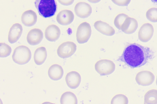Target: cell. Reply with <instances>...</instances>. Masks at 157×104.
<instances>
[{"label": "cell", "mask_w": 157, "mask_h": 104, "mask_svg": "<svg viewBox=\"0 0 157 104\" xmlns=\"http://www.w3.org/2000/svg\"><path fill=\"white\" fill-rule=\"evenodd\" d=\"M154 52L148 47L136 43L124 48L120 59L131 68L142 66L154 57Z\"/></svg>", "instance_id": "1"}, {"label": "cell", "mask_w": 157, "mask_h": 104, "mask_svg": "<svg viewBox=\"0 0 157 104\" xmlns=\"http://www.w3.org/2000/svg\"><path fill=\"white\" fill-rule=\"evenodd\" d=\"M34 4L39 14L45 18L53 16L56 10L55 0H36Z\"/></svg>", "instance_id": "2"}, {"label": "cell", "mask_w": 157, "mask_h": 104, "mask_svg": "<svg viewBox=\"0 0 157 104\" xmlns=\"http://www.w3.org/2000/svg\"><path fill=\"white\" fill-rule=\"evenodd\" d=\"M31 57L30 49L25 46L20 45L14 49L12 59L15 63L21 65L27 63L30 59Z\"/></svg>", "instance_id": "3"}, {"label": "cell", "mask_w": 157, "mask_h": 104, "mask_svg": "<svg viewBox=\"0 0 157 104\" xmlns=\"http://www.w3.org/2000/svg\"><path fill=\"white\" fill-rule=\"evenodd\" d=\"M96 72L101 75H107L112 73L115 70V65L112 61L103 59L98 61L94 66Z\"/></svg>", "instance_id": "4"}, {"label": "cell", "mask_w": 157, "mask_h": 104, "mask_svg": "<svg viewBox=\"0 0 157 104\" xmlns=\"http://www.w3.org/2000/svg\"><path fill=\"white\" fill-rule=\"evenodd\" d=\"M91 33L90 25L86 22L81 23L78 27L76 32V38L80 44L87 42L90 38Z\"/></svg>", "instance_id": "5"}, {"label": "cell", "mask_w": 157, "mask_h": 104, "mask_svg": "<svg viewBox=\"0 0 157 104\" xmlns=\"http://www.w3.org/2000/svg\"><path fill=\"white\" fill-rule=\"evenodd\" d=\"M76 50V45L73 42L68 41L61 44L58 47L57 52L58 55L62 58H67L72 56Z\"/></svg>", "instance_id": "6"}, {"label": "cell", "mask_w": 157, "mask_h": 104, "mask_svg": "<svg viewBox=\"0 0 157 104\" xmlns=\"http://www.w3.org/2000/svg\"><path fill=\"white\" fill-rule=\"evenodd\" d=\"M155 80V76L151 72L147 70L140 71L136 74L135 80L139 85L148 86L151 84Z\"/></svg>", "instance_id": "7"}, {"label": "cell", "mask_w": 157, "mask_h": 104, "mask_svg": "<svg viewBox=\"0 0 157 104\" xmlns=\"http://www.w3.org/2000/svg\"><path fill=\"white\" fill-rule=\"evenodd\" d=\"M154 28L152 24L146 23L142 25L138 32L139 40L143 42L149 41L152 38L154 33Z\"/></svg>", "instance_id": "8"}, {"label": "cell", "mask_w": 157, "mask_h": 104, "mask_svg": "<svg viewBox=\"0 0 157 104\" xmlns=\"http://www.w3.org/2000/svg\"><path fill=\"white\" fill-rule=\"evenodd\" d=\"M74 11L78 16L84 18L90 15L92 13V9L88 3L84 2H80L75 5Z\"/></svg>", "instance_id": "9"}, {"label": "cell", "mask_w": 157, "mask_h": 104, "mask_svg": "<svg viewBox=\"0 0 157 104\" xmlns=\"http://www.w3.org/2000/svg\"><path fill=\"white\" fill-rule=\"evenodd\" d=\"M74 16L71 10L64 9L60 11L57 14L56 19L57 22L62 25H67L73 21Z\"/></svg>", "instance_id": "10"}, {"label": "cell", "mask_w": 157, "mask_h": 104, "mask_svg": "<svg viewBox=\"0 0 157 104\" xmlns=\"http://www.w3.org/2000/svg\"><path fill=\"white\" fill-rule=\"evenodd\" d=\"M43 37V33L41 30L38 28H33L28 33L26 39L29 44L34 45L39 44Z\"/></svg>", "instance_id": "11"}, {"label": "cell", "mask_w": 157, "mask_h": 104, "mask_svg": "<svg viewBox=\"0 0 157 104\" xmlns=\"http://www.w3.org/2000/svg\"><path fill=\"white\" fill-rule=\"evenodd\" d=\"M65 80L67 86L71 89L77 88L79 85L81 81V77L78 73L71 71L66 75Z\"/></svg>", "instance_id": "12"}, {"label": "cell", "mask_w": 157, "mask_h": 104, "mask_svg": "<svg viewBox=\"0 0 157 104\" xmlns=\"http://www.w3.org/2000/svg\"><path fill=\"white\" fill-rule=\"evenodd\" d=\"M22 31V27L20 24H13L9 32L8 39L9 42L12 44L16 42L21 37Z\"/></svg>", "instance_id": "13"}, {"label": "cell", "mask_w": 157, "mask_h": 104, "mask_svg": "<svg viewBox=\"0 0 157 104\" xmlns=\"http://www.w3.org/2000/svg\"><path fill=\"white\" fill-rule=\"evenodd\" d=\"M37 16L36 13L32 10H29L24 12L21 17L22 23L25 26L30 27L36 23Z\"/></svg>", "instance_id": "14"}, {"label": "cell", "mask_w": 157, "mask_h": 104, "mask_svg": "<svg viewBox=\"0 0 157 104\" xmlns=\"http://www.w3.org/2000/svg\"><path fill=\"white\" fill-rule=\"evenodd\" d=\"M60 35V30L56 25L52 24L46 29L44 35L46 39L50 41H54L57 40Z\"/></svg>", "instance_id": "15"}, {"label": "cell", "mask_w": 157, "mask_h": 104, "mask_svg": "<svg viewBox=\"0 0 157 104\" xmlns=\"http://www.w3.org/2000/svg\"><path fill=\"white\" fill-rule=\"evenodd\" d=\"M95 28L103 34L108 36L114 35L115 30L114 28L107 23L101 20L97 21L94 23Z\"/></svg>", "instance_id": "16"}, {"label": "cell", "mask_w": 157, "mask_h": 104, "mask_svg": "<svg viewBox=\"0 0 157 104\" xmlns=\"http://www.w3.org/2000/svg\"><path fill=\"white\" fill-rule=\"evenodd\" d=\"M138 27V23L135 19L128 16L122 25L121 30L124 33L130 34L134 32Z\"/></svg>", "instance_id": "17"}, {"label": "cell", "mask_w": 157, "mask_h": 104, "mask_svg": "<svg viewBox=\"0 0 157 104\" xmlns=\"http://www.w3.org/2000/svg\"><path fill=\"white\" fill-rule=\"evenodd\" d=\"M63 71L62 67L60 65L55 64L52 65L49 68L48 74L49 77L54 81H57L62 77Z\"/></svg>", "instance_id": "18"}, {"label": "cell", "mask_w": 157, "mask_h": 104, "mask_svg": "<svg viewBox=\"0 0 157 104\" xmlns=\"http://www.w3.org/2000/svg\"><path fill=\"white\" fill-rule=\"evenodd\" d=\"M47 56V52L46 48L44 47L37 48L35 51L34 54V60L35 63L40 65L43 63Z\"/></svg>", "instance_id": "19"}, {"label": "cell", "mask_w": 157, "mask_h": 104, "mask_svg": "<svg viewBox=\"0 0 157 104\" xmlns=\"http://www.w3.org/2000/svg\"><path fill=\"white\" fill-rule=\"evenodd\" d=\"M60 101L61 104H77L78 103L76 95L70 91L64 93L61 96Z\"/></svg>", "instance_id": "20"}, {"label": "cell", "mask_w": 157, "mask_h": 104, "mask_svg": "<svg viewBox=\"0 0 157 104\" xmlns=\"http://www.w3.org/2000/svg\"><path fill=\"white\" fill-rule=\"evenodd\" d=\"M144 104H157V90L151 89L145 93L144 96Z\"/></svg>", "instance_id": "21"}, {"label": "cell", "mask_w": 157, "mask_h": 104, "mask_svg": "<svg viewBox=\"0 0 157 104\" xmlns=\"http://www.w3.org/2000/svg\"><path fill=\"white\" fill-rule=\"evenodd\" d=\"M128 99L127 97L124 95L119 94L115 95L112 99L111 104H127Z\"/></svg>", "instance_id": "22"}, {"label": "cell", "mask_w": 157, "mask_h": 104, "mask_svg": "<svg viewBox=\"0 0 157 104\" xmlns=\"http://www.w3.org/2000/svg\"><path fill=\"white\" fill-rule=\"evenodd\" d=\"M129 16L124 13H120L115 17L114 23L115 27L118 29L121 30V27L124 21Z\"/></svg>", "instance_id": "23"}, {"label": "cell", "mask_w": 157, "mask_h": 104, "mask_svg": "<svg viewBox=\"0 0 157 104\" xmlns=\"http://www.w3.org/2000/svg\"><path fill=\"white\" fill-rule=\"evenodd\" d=\"M147 19L153 22H157V8H152L147 10L146 13Z\"/></svg>", "instance_id": "24"}, {"label": "cell", "mask_w": 157, "mask_h": 104, "mask_svg": "<svg viewBox=\"0 0 157 104\" xmlns=\"http://www.w3.org/2000/svg\"><path fill=\"white\" fill-rule=\"evenodd\" d=\"M11 52V47L4 43H0V56L5 57L8 56Z\"/></svg>", "instance_id": "25"}, {"label": "cell", "mask_w": 157, "mask_h": 104, "mask_svg": "<svg viewBox=\"0 0 157 104\" xmlns=\"http://www.w3.org/2000/svg\"><path fill=\"white\" fill-rule=\"evenodd\" d=\"M115 4L119 6H125L130 3L131 0H111Z\"/></svg>", "instance_id": "26"}, {"label": "cell", "mask_w": 157, "mask_h": 104, "mask_svg": "<svg viewBox=\"0 0 157 104\" xmlns=\"http://www.w3.org/2000/svg\"><path fill=\"white\" fill-rule=\"evenodd\" d=\"M61 4L63 5L68 6L72 4L74 0H57Z\"/></svg>", "instance_id": "27"}, {"label": "cell", "mask_w": 157, "mask_h": 104, "mask_svg": "<svg viewBox=\"0 0 157 104\" xmlns=\"http://www.w3.org/2000/svg\"><path fill=\"white\" fill-rule=\"evenodd\" d=\"M89 2L92 3H97L100 2L101 0H87Z\"/></svg>", "instance_id": "28"}, {"label": "cell", "mask_w": 157, "mask_h": 104, "mask_svg": "<svg viewBox=\"0 0 157 104\" xmlns=\"http://www.w3.org/2000/svg\"><path fill=\"white\" fill-rule=\"evenodd\" d=\"M152 2L154 3H157V0H151Z\"/></svg>", "instance_id": "29"}, {"label": "cell", "mask_w": 157, "mask_h": 104, "mask_svg": "<svg viewBox=\"0 0 157 104\" xmlns=\"http://www.w3.org/2000/svg\"><path fill=\"white\" fill-rule=\"evenodd\" d=\"M156 85L157 86V75L156 76Z\"/></svg>", "instance_id": "30"}]
</instances>
